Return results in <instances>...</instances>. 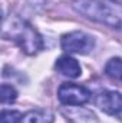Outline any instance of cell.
Wrapping results in <instances>:
<instances>
[{"mask_svg":"<svg viewBox=\"0 0 122 123\" xmlns=\"http://www.w3.org/2000/svg\"><path fill=\"white\" fill-rule=\"evenodd\" d=\"M72 7L88 20L122 31V7L116 4L102 0H73Z\"/></svg>","mask_w":122,"mask_h":123,"instance_id":"2","label":"cell"},{"mask_svg":"<svg viewBox=\"0 0 122 123\" xmlns=\"http://www.w3.org/2000/svg\"><path fill=\"white\" fill-rule=\"evenodd\" d=\"M55 115L49 109H34L23 115L20 123H53Z\"/></svg>","mask_w":122,"mask_h":123,"instance_id":"7","label":"cell"},{"mask_svg":"<svg viewBox=\"0 0 122 123\" xmlns=\"http://www.w3.org/2000/svg\"><path fill=\"white\" fill-rule=\"evenodd\" d=\"M55 69L69 79H76L82 74V69H81V64L78 63L76 59H73L72 56H61L56 63H55Z\"/></svg>","mask_w":122,"mask_h":123,"instance_id":"6","label":"cell"},{"mask_svg":"<svg viewBox=\"0 0 122 123\" xmlns=\"http://www.w3.org/2000/svg\"><path fill=\"white\" fill-rule=\"evenodd\" d=\"M105 73L109 77L122 79V59L121 57H112L105 64Z\"/></svg>","mask_w":122,"mask_h":123,"instance_id":"8","label":"cell"},{"mask_svg":"<svg viewBox=\"0 0 122 123\" xmlns=\"http://www.w3.org/2000/svg\"><path fill=\"white\" fill-rule=\"evenodd\" d=\"M3 36L9 40H13L20 47V50L29 56L37 55L45 47L43 39L39 34V31L19 16L4 17Z\"/></svg>","mask_w":122,"mask_h":123,"instance_id":"1","label":"cell"},{"mask_svg":"<svg viewBox=\"0 0 122 123\" xmlns=\"http://www.w3.org/2000/svg\"><path fill=\"white\" fill-rule=\"evenodd\" d=\"M17 99V90L12 86V85H1V89H0V100L3 105H9V103H13L14 100Z\"/></svg>","mask_w":122,"mask_h":123,"instance_id":"9","label":"cell"},{"mask_svg":"<svg viewBox=\"0 0 122 123\" xmlns=\"http://www.w3.org/2000/svg\"><path fill=\"white\" fill-rule=\"evenodd\" d=\"M22 113L17 110H3L0 113V123H20Z\"/></svg>","mask_w":122,"mask_h":123,"instance_id":"10","label":"cell"},{"mask_svg":"<svg viewBox=\"0 0 122 123\" xmlns=\"http://www.w3.org/2000/svg\"><path fill=\"white\" fill-rule=\"evenodd\" d=\"M95 105L108 115H119L122 112V94L115 90H103L96 94Z\"/></svg>","mask_w":122,"mask_h":123,"instance_id":"5","label":"cell"},{"mask_svg":"<svg viewBox=\"0 0 122 123\" xmlns=\"http://www.w3.org/2000/svg\"><path fill=\"white\" fill-rule=\"evenodd\" d=\"M92 97L89 89L78 83H62L58 89V99L65 106H83Z\"/></svg>","mask_w":122,"mask_h":123,"instance_id":"4","label":"cell"},{"mask_svg":"<svg viewBox=\"0 0 122 123\" xmlns=\"http://www.w3.org/2000/svg\"><path fill=\"white\" fill-rule=\"evenodd\" d=\"M61 47L69 55H88L95 47V37L81 30L70 31L62 36Z\"/></svg>","mask_w":122,"mask_h":123,"instance_id":"3","label":"cell"},{"mask_svg":"<svg viewBox=\"0 0 122 123\" xmlns=\"http://www.w3.org/2000/svg\"><path fill=\"white\" fill-rule=\"evenodd\" d=\"M112 3H115V4H122V0H111Z\"/></svg>","mask_w":122,"mask_h":123,"instance_id":"11","label":"cell"}]
</instances>
